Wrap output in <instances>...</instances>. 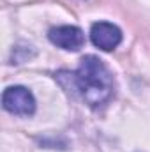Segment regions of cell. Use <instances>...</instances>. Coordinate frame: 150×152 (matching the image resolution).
I'll use <instances>...</instances> for the list:
<instances>
[{"label":"cell","mask_w":150,"mask_h":152,"mask_svg":"<svg viewBox=\"0 0 150 152\" xmlns=\"http://www.w3.org/2000/svg\"><path fill=\"white\" fill-rule=\"evenodd\" d=\"M2 106L5 112L20 117H30L36 112V97L34 94L21 85L7 87L2 94Z\"/></svg>","instance_id":"obj_2"},{"label":"cell","mask_w":150,"mask_h":152,"mask_svg":"<svg viewBox=\"0 0 150 152\" xmlns=\"http://www.w3.org/2000/svg\"><path fill=\"white\" fill-rule=\"evenodd\" d=\"M55 78L67 92L78 94L94 110L110 103L115 96L113 75L95 55H85L74 73L60 71L55 75Z\"/></svg>","instance_id":"obj_1"},{"label":"cell","mask_w":150,"mask_h":152,"mask_svg":"<svg viewBox=\"0 0 150 152\" xmlns=\"http://www.w3.org/2000/svg\"><path fill=\"white\" fill-rule=\"evenodd\" d=\"M90 41L103 51H111L122 42V30L108 21H97L90 28Z\"/></svg>","instance_id":"obj_3"},{"label":"cell","mask_w":150,"mask_h":152,"mask_svg":"<svg viewBox=\"0 0 150 152\" xmlns=\"http://www.w3.org/2000/svg\"><path fill=\"white\" fill-rule=\"evenodd\" d=\"M48 39L67 51H78L83 48L85 44V34L81 28H78L74 25H62V27H55L48 32Z\"/></svg>","instance_id":"obj_4"}]
</instances>
